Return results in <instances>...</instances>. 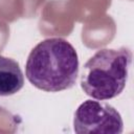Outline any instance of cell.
Returning <instances> with one entry per match:
<instances>
[{"instance_id": "7a4b0ae2", "label": "cell", "mask_w": 134, "mask_h": 134, "mask_svg": "<svg viewBox=\"0 0 134 134\" xmlns=\"http://www.w3.org/2000/svg\"><path fill=\"white\" fill-rule=\"evenodd\" d=\"M131 63L132 51L128 47L96 51L84 65L82 89L98 100L116 97L126 87Z\"/></svg>"}, {"instance_id": "277c9868", "label": "cell", "mask_w": 134, "mask_h": 134, "mask_svg": "<svg viewBox=\"0 0 134 134\" xmlns=\"http://www.w3.org/2000/svg\"><path fill=\"white\" fill-rule=\"evenodd\" d=\"M24 85V75L19 64L0 55V96H9L19 92Z\"/></svg>"}, {"instance_id": "3957f363", "label": "cell", "mask_w": 134, "mask_h": 134, "mask_svg": "<svg viewBox=\"0 0 134 134\" xmlns=\"http://www.w3.org/2000/svg\"><path fill=\"white\" fill-rule=\"evenodd\" d=\"M73 129L77 134H121L124 121L111 105L87 99L74 113Z\"/></svg>"}, {"instance_id": "6da1fadb", "label": "cell", "mask_w": 134, "mask_h": 134, "mask_svg": "<svg viewBox=\"0 0 134 134\" xmlns=\"http://www.w3.org/2000/svg\"><path fill=\"white\" fill-rule=\"evenodd\" d=\"M79 68L75 48L63 38H48L30 51L25 74L36 88L46 92H59L74 86Z\"/></svg>"}]
</instances>
